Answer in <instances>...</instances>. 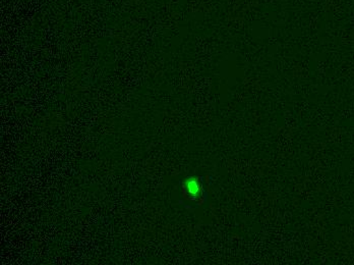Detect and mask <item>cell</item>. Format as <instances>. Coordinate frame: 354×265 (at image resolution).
Instances as JSON below:
<instances>
[{
	"instance_id": "6da1fadb",
	"label": "cell",
	"mask_w": 354,
	"mask_h": 265,
	"mask_svg": "<svg viewBox=\"0 0 354 265\" xmlns=\"http://www.w3.org/2000/svg\"><path fill=\"white\" fill-rule=\"evenodd\" d=\"M185 189L187 195L195 200L201 193V185L196 179L191 178L185 183Z\"/></svg>"
}]
</instances>
